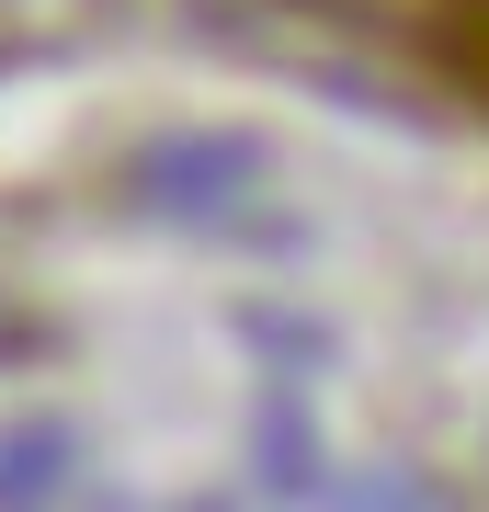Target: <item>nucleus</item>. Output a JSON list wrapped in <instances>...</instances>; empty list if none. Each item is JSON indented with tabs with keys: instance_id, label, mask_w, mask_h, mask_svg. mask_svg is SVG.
Here are the masks:
<instances>
[{
	"instance_id": "obj_1",
	"label": "nucleus",
	"mask_w": 489,
	"mask_h": 512,
	"mask_svg": "<svg viewBox=\"0 0 489 512\" xmlns=\"http://www.w3.org/2000/svg\"><path fill=\"white\" fill-rule=\"evenodd\" d=\"M262 12L421 103L489 114V0H262Z\"/></svg>"
}]
</instances>
